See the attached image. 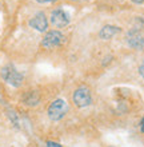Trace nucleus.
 <instances>
[{"mask_svg": "<svg viewBox=\"0 0 144 147\" xmlns=\"http://www.w3.org/2000/svg\"><path fill=\"white\" fill-rule=\"evenodd\" d=\"M1 78L5 83L13 86V87H19L23 83V75L12 64H8V66L1 68Z\"/></svg>", "mask_w": 144, "mask_h": 147, "instance_id": "f257e3e1", "label": "nucleus"}, {"mask_svg": "<svg viewBox=\"0 0 144 147\" xmlns=\"http://www.w3.org/2000/svg\"><path fill=\"white\" fill-rule=\"evenodd\" d=\"M67 110H68V106H67L66 100L63 99H56L50 105L47 112H48V118L51 120H60L62 118H64V115L67 114Z\"/></svg>", "mask_w": 144, "mask_h": 147, "instance_id": "f03ea898", "label": "nucleus"}, {"mask_svg": "<svg viewBox=\"0 0 144 147\" xmlns=\"http://www.w3.org/2000/svg\"><path fill=\"white\" fill-rule=\"evenodd\" d=\"M51 24L56 28H63L68 26L71 22V18H70V13L66 12L63 8H58V9H54L51 12Z\"/></svg>", "mask_w": 144, "mask_h": 147, "instance_id": "7ed1b4c3", "label": "nucleus"}, {"mask_svg": "<svg viewBox=\"0 0 144 147\" xmlns=\"http://www.w3.org/2000/svg\"><path fill=\"white\" fill-rule=\"evenodd\" d=\"M74 103L78 107H87L92 103V96H91L90 88L86 87V86H82L79 87L76 91L74 92Z\"/></svg>", "mask_w": 144, "mask_h": 147, "instance_id": "20e7f679", "label": "nucleus"}, {"mask_svg": "<svg viewBox=\"0 0 144 147\" xmlns=\"http://www.w3.org/2000/svg\"><path fill=\"white\" fill-rule=\"evenodd\" d=\"M64 42V35L60 31H50L44 35L43 40H42V46L47 50L55 48V47L60 46Z\"/></svg>", "mask_w": 144, "mask_h": 147, "instance_id": "39448f33", "label": "nucleus"}, {"mask_svg": "<svg viewBox=\"0 0 144 147\" xmlns=\"http://www.w3.org/2000/svg\"><path fill=\"white\" fill-rule=\"evenodd\" d=\"M127 43L135 50H144V35L139 30H131L127 35Z\"/></svg>", "mask_w": 144, "mask_h": 147, "instance_id": "423d86ee", "label": "nucleus"}, {"mask_svg": "<svg viewBox=\"0 0 144 147\" xmlns=\"http://www.w3.org/2000/svg\"><path fill=\"white\" fill-rule=\"evenodd\" d=\"M29 26H31L33 30L39 32H44L48 28V20H47V16L44 15L43 12H39L36 13L31 20H29Z\"/></svg>", "mask_w": 144, "mask_h": 147, "instance_id": "0eeeda50", "label": "nucleus"}, {"mask_svg": "<svg viewBox=\"0 0 144 147\" xmlns=\"http://www.w3.org/2000/svg\"><path fill=\"white\" fill-rule=\"evenodd\" d=\"M21 100H23V103L25 106H29V107H33V106L39 105L40 102V95L38 91H28V92H25L23 95V98H21Z\"/></svg>", "mask_w": 144, "mask_h": 147, "instance_id": "6e6552de", "label": "nucleus"}, {"mask_svg": "<svg viewBox=\"0 0 144 147\" xmlns=\"http://www.w3.org/2000/svg\"><path fill=\"white\" fill-rule=\"evenodd\" d=\"M121 30L116 26H104V27L100 30L99 32V36L101 39H104V40H109V39H112L115 35H117Z\"/></svg>", "mask_w": 144, "mask_h": 147, "instance_id": "1a4fd4ad", "label": "nucleus"}, {"mask_svg": "<svg viewBox=\"0 0 144 147\" xmlns=\"http://www.w3.org/2000/svg\"><path fill=\"white\" fill-rule=\"evenodd\" d=\"M47 147H62L59 143H56V142H52V140H50V142H47Z\"/></svg>", "mask_w": 144, "mask_h": 147, "instance_id": "9d476101", "label": "nucleus"}, {"mask_svg": "<svg viewBox=\"0 0 144 147\" xmlns=\"http://www.w3.org/2000/svg\"><path fill=\"white\" fill-rule=\"evenodd\" d=\"M139 74H140L141 76L144 78V63H143V64H140V67H139Z\"/></svg>", "mask_w": 144, "mask_h": 147, "instance_id": "9b49d317", "label": "nucleus"}, {"mask_svg": "<svg viewBox=\"0 0 144 147\" xmlns=\"http://www.w3.org/2000/svg\"><path fill=\"white\" fill-rule=\"evenodd\" d=\"M38 3H42V4H44V3H52V1H55V0H36Z\"/></svg>", "mask_w": 144, "mask_h": 147, "instance_id": "f8f14e48", "label": "nucleus"}, {"mask_svg": "<svg viewBox=\"0 0 144 147\" xmlns=\"http://www.w3.org/2000/svg\"><path fill=\"white\" fill-rule=\"evenodd\" d=\"M131 1L135 4H143L144 3V0H131Z\"/></svg>", "mask_w": 144, "mask_h": 147, "instance_id": "ddd939ff", "label": "nucleus"}, {"mask_svg": "<svg viewBox=\"0 0 144 147\" xmlns=\"http://www.w3.org/2000/svg\"><path fill=\"white\" fill-rule=\"evenodd\" d=\"M140 128H141V132H144V118L141 119V123H140Z\"/></svg>", "mask_w": 144, "mask_h": 147, "instance_id": "4468645a", "label": "nucleus"}]
</instances>
